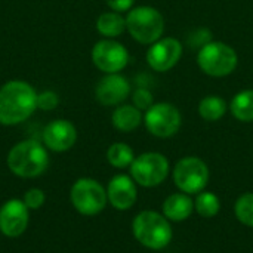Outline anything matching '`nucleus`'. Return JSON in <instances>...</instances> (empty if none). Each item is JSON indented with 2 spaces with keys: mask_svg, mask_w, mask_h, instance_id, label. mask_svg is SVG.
<instances>
[{
  "mask_svg": "<svg viewBox=\"0 0 253 253\" xmlns=\"http://www.w3.org/2000/svg\"><path fill=\"white\" fill-rule=\"evenodd\" d=\"M30 209L19 199H10L0 208V233L9 239L22 236L28 227Z\"/></svg>",
  "mask_w": 253,
  "mask_h": 253,
  "instance_id": "f8f14e48",
  "label": "nucleus"
},
{
  "mask_svg": "<svg viewBox=\"0 0 253 253\" xmlns=\"http://www.w3.org/2000/svg\"><path fill=\"white\" fill-rule=\"evenodd\" d=\"M6 165L9 170L19 178H37L43 175L49 166V153L43 142L24 139L9 150Z\"/></svg>",
  "mask_w": 253,
  "mask_h": 253,
  "instance_id": "f03ea898",
  "label": "nucleus"
},
{
  "mask_svg": "<svg viewBox=\"0 0 253 253\" xmlns=\"http://www.w3.org/2000/svg\"><path fill=\"white\" fill-rule=\"evenodd\" d=\"M132 102L141 111H147L154 104V98H153L151 90H148L145 87H138L132 93Z\"/></svg>",
  "mask_w": 253,
  "mask_h": 253,
  "instance_id": "393cba45",
  "label": "nucleus"
},
{
  "mask_svg": "<svg viewBox=\"0 0 253 253\" xmlns=\"http://www.w3.org/2000/svg\"><path fill=\"white\" fill-rule=\"evenodd\" d=\"M169 175V162L160 153H144L130 165V176L141 187L160 185Z\"/></svg>",
  "mask_w": 253,
  "mask_h": 253,
  "instance_id": "6e6552de",
  "label": "nucleus"
},
{
  "mask_svg": "<svg viewBox=\"0 0 253 253\" xmlns=\"http://www.w3.org/2000/svg\"><path fill=\"white\" fill-rule=\"evenodd\" d=\"M37 90L25 80H9L0 87V125L16 126L37 110Z\"/></svg>",
  "mask_w": 253,
  "mask_h": 253,
  "instance_id": "f257e3e1",
  "label": "nucleus"
},
{
  "mask_svg": "<svg viewBox=\"0 0 253 253\" xmlns=\"http://www.w3.org/2000/svg\"><path fill=\"white\" fill-rule=\"evenodd\" d=\"M173 181L182 193L199 194L208 185L209 168L199 157H184L173 168Z\"/></svg>",
  "mask_w": 253,
  "mask_h": 253,
  "instance_id": "1a4fd4ad",
  "label": "nucleus"
},
{
  "mask_svg": "<svg viewBox=\"0 0 253 253\" xmlns=\"http://www.w3.org/2000/svg\"><path fill=\"white\" fill-rule=\"evenodd\" d=\"M199 68L211 77H227L239 65L234 47L224 42H208L197 52Z\"/></svg>",
  "mask_w": 253,
  "mask_h": 253,
  "instance_id": "39448f33",
  "label": "nucleus"
},
{
  "mask_svg": "<svg viewBox=\"0 0 253 253\" xmlns=\"http://www.w3.org/2000/svg\"><path fill=\"white\" fill-rule=\"evenodd\" d=\"M22 202L25 203V206L30 209V211H37L40 209L44 202H46V194L43 190L40 188H30L25 194H24V199Z\"/></svg>",
  "mask_w": 253,
  "mask_h": 253,
  "instance_id": "a878e982",
  "label": "nucleus"
},
{
  "mask_svg": "<svg viewBox=\"0 0 253 253\" xmlns=\"http://www.w3.org/2000/svg\"><path fill=\"white\" fill-rule=\"evenodd\" d=\"M144 125L151 135L165 139L178 133L182 116L178 107L170 102H154L144 114Z\"/></svg>",
  "mask_w": 253,
  "mask_h": 253,
  "instance_id": "0eeeda50",
  "label": "nucleus"
},
{
  "mask_svg": "<svg viewBox=\"0 0 253 253\" xmlns=\"http://www.w3.org/2000/svg\"><path fill=\"white\" fill-rule=\"evenodd\" d=\"M230 111L239 122H253V89L237 92L230 102Z\"/></svg>",
  "mask_w": 253,
  "mask_h": 253,
  "instance_id": "6ab92c4d",
  "label": "nucleus"
},
{
  "mask_svg": "<svg viewBox=\"0 0 253 253\" xmlns=\"http://www.w3.org/2000/svg\"><path fill=\"white\" fill-rule=\"evenodd\" d=\"M36 104H37V110L52 111L59 105V96L55 90H50V89L42 90V92H37Z\"/></svg>",
  "mask_w": 253,
  "mask_h": 253,
  "instance_id": "b1692460",
  "label": "nucleus"
},
{
  "mask_svg": "<svg viewBox=\"0 0 253 253\" xmlns=\"http://www.w3.org/2000/svg\"><path fill=\"white\" fill-rule=\"evenodd\" d=\"M107 6L114 12H129L133 7L135 0H105Z\"/></svg>",
  "mask_w": 253,
  "mask_h": 253,
  "instance_id": "bb28decb",
  "label": "nucleus"
},
{
  "mask_svg": "<svg viewBox=\"0 0 253 253\" xmlns=\"http://www.w3.org/2000/svg\"><path fill=\"white\" fill-rule=\"evenodd\" d=\"M194 209L197 211V213L206 219L213 218L219 209H221V203L219 199L216 197V194L211 193V191H202L197 194L196 200H194Z\"/></svg>",
  "mask_w": 253,
  "mask_h": 253,
  "instance_id": "4be33fe9",
  "label": "nucleus"
},
{
  "mask_svg": "<svg viewBox=\"0 0 253 253\" xmlns=\"http://www.w3.org/2000/svg\"><path fill=\"white\" fill-rule=\"evenodd\" d=\"M70 200L79 213L84 216H93L104 211L108 197L107 190L96 179L80 178L70 190Z\"/></svg>",
  "mask_w": 253,
  "mask_h": 253,
  "instance_id": "423d86ee",
  "label": "nucleus"
},
{
  "mask_svg": "<svg viewBox=\"0 0 253 253\" xmlns=\"http://www.w3.org/2000/svg\"><path fill=\"white\" fill-rule=\"evenodd\" d=\"M77 141L76 126L65 119H56L46 125L43 130V144L49 151L65 153L74 147Z\"/></svg>",
  "mask_w": 253,
  "mask_h": 253,
  "instance_id": "4468645a",
  "label": "nucleus"
},
{
  "mask_svg": "<svg viewBox=\"0 0 253 253\" xmlns=\"http://www.w3.org/2000/svg\"><path fill=\"white\" fill-rule=\"evenodd\" d=\"M132 93L129 80L120 73L105 74L95 86V98L104 107H117Z\"/></svg>",
  "mask_w": 253,
  "mask_h": 253,
  "instance_id": "ddd939ff",
  "label": "nucleus"
},
{
  "mask_svg": "<svg viewBox=\"0 0 253 253\" xmlns=\"http://www.w3.org/2000/svg\"><path fill=\"white\" fill-rule=\"evenodd\" d=\"M144 122L142 111L136 108L133 104H120L114 108L111 114V123L114 129L123 133L133 132L135 129L139 127V125Z\"/></svg>",
  "mask_w": 253,
  "mask_h": 253,
  "instance_id": "dca6fc26",
  "label": "nucleus"
},
{
  "mask_svg": "<svg viewBox=\"0 0 253 253\" xmlns=\"http://www.w3.org/2000/svg\"><path fill=\"white\" fill-rule=\"evenodd\" d=\"M228 111V104L218 95L205 96L199 104V114L206 122H218Z\"/></svg>",
  "mask_w": 253,
  "mask_h": 253,
  "instance_id": "aec40b11",
  "label": "nucleus"
},
{
  "mask_svg": "<svg viewBox=\"0 0 253 253\" xmlns=\"http://www.w3.org/2000/svg\"><path fill=\"white\" fill-rule=\"evenodd\" d=\"M194 211V202L190 194L175 193L169 196L163 203V213L169 221L181 222L191 216Z\"/></svg>",
  "mask_w": 253,
  "mask_h": 253,
  "instance_id": "f3484780",
  "label": "nucleus"
},
{
  "mask_svg": "<svg viewBox=\"0 0 253 253\" xmlns=\"http://www.w3.org/2000/svg\"><path fill=\"white\" fill-rule=\"evenodd\" d=\"M96 31L104 39H117L126 31V16L120 12H104L96 19Z\"/></svg>",
  "mask_w": 253,
  "mask_h": 253,
  "instance_id": "a211bd4d",
  "label": "nucleus"
},
{
  "mask_svg": "<svg viewBox=\"0 0 253 253\" xmlns=\"http://www.w3.org/2000/svg\"><path fill=\"white\" fill-rule=\"evenodd\" d=\"M126 30L141 44H153L165 33V18L153 6L132 7L126 15Z\"/></svg>",
  "mask_w": 253,
  "mask_h": 253,
  "instance_id": "20e7f679",
  "label": "nucleus"
},
{
  "mask_svg": "<svg viewBox=\"0 0 253 253\" xmlns=\"http://www.w3.org/2000/svg\"><path fill=\"white\" fill-rule=\"evenodd\" d=\"M135 239L145 248L160 251L172 240V227L165 215L154 211H144L138 213L132 222Z\"/></svg>",
  "mask_w": 253,
  "mask_h": 253,
  "instance_id": "7ed1b4c3",
  "label": "nucleus"
},
{
  "mask_svg": "<svg viewBox=\"0 0 253 253\" xmlns=\"http://www.w3.org/2000/svg\"><path fill=\"white\" fill-rule=\"evenodd\" d=\"M136 182L132 176L116 175L111 178L107 187V197L111 206L117 211H127L136 203Z\"/></svg>",
  "mask_w": 253,
  "mask_h": 253,
  "instance_id": "2eb2a0df",
  "label": "nucleus"
},
{
  "mask_svg": "<svg viewBox=\"0 0 253 253\" xmlns=\"http://www.w3.org/2000/svg\"><path fill=\"white\" fill-rule=\"evenodd\" d=\"M107 160L116 169L130 168L132 162L135 160L133 150L125 142H114L107 150Z\"/></svg>",
  "mask_w": 253,
  "mask_h": 253,
  "instance_id": "412c9836",
  "label": "nucleus"
},
{
  "mask_svg": "<svg viewBox=\"0 0 253 253\" xmlns=\"http://www.w3.org/2000/svg\"><path fill=\"white\" fill-rule=\"evenodd\" d=\"M236 216L237 219L248 225L253 227V193H245L242 194L236 202Z\"/></svg>",
  "mask_w": 253,
  "mask_h": 253,
  "instance_id": "5701e85b",
  "label": "nucleus"
},
{
  "mask_svg": "<svg viewBox=\"0 0 253 253\" xmlns=\"http://www.w3.org/2000/svg\"><path fill=\"white\" fill-rule=\"evenodd\" d=\"M90 58L93 65L104 74L120 73L129 62V52L116 39H102L92 47Z\"/></svg>",
  "mask_w": 253,
  "mask_h": 253,
  "instance_id": "9d476101",
  "label": "nucleus"
},
{
  "mask_svg": "<svg viewBox=\"0 0 253 253\" xmlns=\"http://www.w3.org/2000/svg\"><path fill=\"white\" fill-rule=\"evenodd\" d=\"M145 56L151 70L166 73L179 62L182 56V44L175 37H162L150 44Z\"/></svg>",
  "mask_w": 253,
  "mask_h": 253,
  "instance_id": "9b49d317",
  "label": "nucleus"
}]
</instances>
